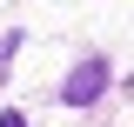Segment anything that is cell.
<instances>
[{
	"label": "cell",
	"instance_id": "obj_1",
	"mask_svg": "<svg viewBox=\"0 0 134 127\" xmlns=\"http://www.w3.org/2000/svg\"><path fill=\"white\" fill-rule=\"evenodd\" d=\"M100 87H107V60H100V54H87V60L67 74L60 100H67V107H94V100H100Z\"/></svg>",
	"mask_w": 134,
	"mask_h": 127
},
{
	"label": "cell",
	"instance_id": "obj_2",
	"mask_svg": "<svg viewBox=\"0 0 134 127\" xmlns=\"http://www.w3.org/2000/svg\"><path fill=\"white\" fill-rule=\"evenodd\" d=\"M0 127H27V114H20V107H7V114H0Z\"/></svg>",
	"mask_w": 134,
	"mask_h": 127
}]
</instances>
